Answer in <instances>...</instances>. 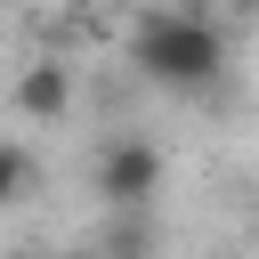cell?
<instances>
[{"instance_id": "4", "label": "cell", "mask_w": 259, "mask_h": 259, "mask_svg": "<svg viewBox=\"0 0 259 259\" xmlns=\"http://www.w3.org/2000/svg\"><path fill=\"white\" fill-rule=\"evenodd\" d=\"M32 186H40L32 146H24V138H0V219H8V210H24V202H32Z\"/></svg>"}, {"instance_id": "3", "label": "cell", "mask_w": 259, "mask_h": 259, "mask_svg": "<svg viewBox=\"0 0 259 259\" xmlns=\"http://www.w3.org/2000/svg\"><path fill=\"white\" fill-rule=\"evenodd\" d=\"M73 97H81L73 57H32V65L16 73V89H8V105H16L24 121H65V113H73Z\"/></svg>"}, {"instance_id": "1", "label": "cell", "mask_w": 259, "mask_h": 259, "mask_svg": "<svg viewBox=\"0 0 259 259\" xmlns=\"http://www.w3.org/2000/svg\"><path fill=\"white\" fill-rule=\"evenodd\" d=\"M130 73L162 97H202L227 81V32L210 8H138L130 24Z\"/></svg>"}, {"instance_id": "5", "label": "cell", "mask_w": 259, "mask_h": 259, "mask_svg": "<svg viewBox=\"0 0 259 259\" xmlns=\"http://www.w3.org/2000/svg\"><path fill=\"white\" fill-rule=\"evenodd\" d=\"M113 227L97 235V259H154V227H146V210H105Z\"/></svg>"}, {"instance_id": "6", "label": "cell", "mask_w": 259, "mask_h": 259, "mask_svg": "<svg viewBox=\"0 0 259 259\" xmlns=\"http://www.w3.org/2000/svg\"><path fill=\"white\" fill-rule=\"evenodd\" d=\"M65 259H97V251H65Z\"/></svg>"}, {"instance_id": "2", "label": "cell", "mask_w": 259, "mask_h": 259, "mask_svg": "<svg viewBox=\"0 0 259 259\" xmlns=\"http://www.w3.org/2000/svg\"><path fill=\"white\" fill-rule=\"evenodd\" d=\"M162 178H170V162H162V146L138 138V130H113V138L97 146V162H89V194H97L105 210H154Z\"/></svg>"}]
</instances>
